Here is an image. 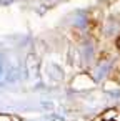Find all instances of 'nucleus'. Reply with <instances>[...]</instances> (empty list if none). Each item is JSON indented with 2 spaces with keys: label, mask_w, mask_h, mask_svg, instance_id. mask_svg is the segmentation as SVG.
<instances>
[{
  "label": "nucleus",
  "mask_w": 120,
  "mask_h": 121,
  "mask_svg": "<svg viewBox=\"0 0 120 121\" xmlns=\"http://www.w3.org/2000/svg\"><path fill=\"white\" fill-rule=\"evenodd\" d=\"M2 70H4V55H0V76H2Z\"/></svg>",
  "instance_id": "nucleus-1"
},
{
  "label": "nucleus",
  "mask_w": 120,
  "mask_h": 121,
  "mask_svg": "<svg viewBox=\"0 0 120 121\" xmlns=\"http://www.w3.org/2000/svg\"><path fill=\"white\" fill-rule=\"evenodd\" d=\"M118 48H120V38H118Z\"/></svg>",
  "instance_id": "nucleus-2"
}]
</instances>
